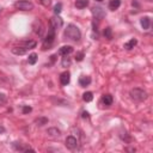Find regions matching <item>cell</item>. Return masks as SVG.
<instances>
[{
	"mask_svg": "<svg viewBox=\"0 0 153 153\" xmlns=\"http://www.w3.org/2000/svg\"><path fill=\"white\" fill-rule=\"evenodd\" d=\"M65 37L70 41H73V42H78L79 39L81 37V33H80V30L78 29V26L74 25V24H68L65 30Z\"/></svg>",
	"mask_w": 153,
	"mask_h": 153,
	"instance_id": "6da1fadb",
	"label": "cell"
},
{
	"mask_svg": "<svg viewBox=\"0 0 153 153\" xmlns=\"http://www.w3.org/2000/svg\"><path fill=\"white\" fill-rule=\"evenodd\" d=\"M130 98L135 102H144L147 98V92L140 87H135L130 90Z\"/></svg>",
	"mask_w": 153,
	"mask_h": 153,
	"instance_id": "7a4b0ae2",
	"label": "cell"
},
{
	"mask_svg": "<svg viewBox=\"0 0 153 153\" xmlns=\"http://www.w3.org/2000/svg\"><path fill=\"white\" fill-rule=\"evenodd\" d=\"M54 39H55V29H53V28L50 26V29L48 30V35H47L46 38H44L43 44H42L43 49H48L54 43Z\"/></svg>",
	"mask_w": 153,
	"mask_h": 153,
	"instance_id": "3957f363",
	"label": "cell"
},
{
	"mask_svg": "<svg viewBox=\"0 0 153 153\" xmlns=\"http://www.w3.org/2000/svg\"><path fill=\"white\" fill-rule=\"evenodd\" d=\"M14 7L22 11H30L33 9V4L29 0H18V1L14 3Z\"/></svg>",
	"mask_w": 153,
	"mask_h": 153,
	"instance_id": "277c9868",
	"label": "cell"
},
{
	"mask_svg": "<svg viewBox=\"0 0 153 153\" xmlns=\"http://www.w3.org/2000/svg\"><path fill=\"white\" fill-rule=\"evenodd\" d=\"M49 23H50V26H52L53 29L58 30V29H60V28L62 26V24H64V20H62L60 17L56 14V16H54V17H52V18H50Z\"/></svg>",
	"mask_w": 153,
	"mask_h": 153,
	"instance_id": "5b68a950",
	"label": "cell"
},
{
	"mask_svg": "<svg viewBox=\"0 0 153 153\" xmlns=\"http://www.w3.org/2000/svg\"><path fill=\"white\" fill-rule=\"evenodd\" d=\"M66 147L67 148H70V150H74L77 148V146H78V141L74 137H72V135H70V137H67L66 138Z\"/></svg>",
	"mask_w": 153,
	"mask_h": 153,
	"instance_id": "8992f818",
	"label": "cell"
},
{
	"mask_svg": "<svg viewBox=\"0 0 153 153\" xmlns=\"http://www.w3.org/2000/svg\"><path fill=\"white\" fill-rule=\"evenodd\" d=\"M92 14H93V17H95L96 19L100 20V19L105 16V12H104V10L102 9V7L97 6V7H93V9H92Z\"/></svg>",
	"mask_w": 153,
	"mask_h": 153,
	"instance_id": "52a82bcc",
	"label": "cell"
},
{
	"mask_svg": "<svg viewBox=\"0 0 153 153\" xmlns=\"http://www.w3.org/2000/svg\"><path fill=\"white\" fill-rule=\"evenodd\" d=\"M70 80H71V73H70L68 71L61 73V76H60V83H61L62 85L70 84Z\"/></svg>",
	"mask_w": 153,
	"mask_h": 153,
	"instance_id": "ba28073f",
	"label": "cell"
},
{
	"mask_svg": "<svg viewBox=\"0 0 153 153\" xmlns=\"http://www.w3.org/2000/svg\"><path fill=\"white\" fill-rule=\"evenodd\" d=\"M12 146H13V148L14 150H17V151H20V152H29V151H33L32 148H30L29 146H24L23 144H18V142H13L12 144Z\"/></svg>",
	"mask_w": 153,
	"mask_h": 153,
	"instance_id": "9c48e42d",
	"label": "cell"
},
{
	"mask_svg": "<svg viewBox=\"0 0 153 153\" xmlns=\"http://www.w3.org/2000/svg\"><path fill=\"white\" fill-rule=\"evenodd\" d=\"M11 52H12L14 55H24L28 53V48L25 47H13L11 49Z\"/></svg>",
	"mask_w": 153,
	"mask_h": 153,
	"instance_id": "30bf717a",
	"label": "cell"
},
{
	"mask_svg": "<svg viewBox=\"0 0 153 153\" xmlns=\"http://www.w3.org/2000/svg\"><path fill=\"white\" fill-rule=\"evenodd\" d=\"M71 53H73V48H72L71 46H64V47H61V48L59 49V54L62 55V56L68 55V54H71Z\"/></svg>",
	"mask_w": 153,
	"mask_h": 153,
	"instance_id": "8fae6325",
	"label": "cell"
},
{
	"mask_svg": "<svg viewBox=\"0 0 153 153\" xmlns=\"http://www.w3.org/2000/svg\"><path fill=\"white\" fill-rule=\"evenodd\" d=\"M90 83H91V78L87 77V76H81L80 78H79V84H80V86H83V87L90 85Z\"/></svg>",
	"mask_w": 153,
	"mask_h": 153,
	"instance_id": "7c38bea8",
	"label": "cell"
},
{
	"mask_svg": "<svg viewBox=\"0 0 153 153\" xmlns=\"http://www.w3.org/2000/svg\"><path fill=\"white\" fill-rule=\"evenodd\" d=\"M137 44H138V41H137V39H135V38H132V39H130V41H128L127 43H124V49H127V50H130V49H132V48H134L135 46H137Z\"/></svg>",
	"mask_w": 153,
	"mask_h": 153,
	"instance_id": "4fadbf2b",
	"label": "cell"
},
{
	"mask_svg": "<svg viewBox=\"0 0 153 153\" xmlns=\"http://www.w3.org/2000/svg\"><path fill=\"white\" fill-rule=\"evenodd\" d=\"M120 5H121L120 0H110L109 1V9L111 11H115V10H117L118 7H120Z\"/></svg>",
	"mask_w": 153,
	"mask_h": 153,
	"instance_id": "5bb4252c",
	"label": "cell"
},
{
	"mask_svg": "<svg viewBox=\"0 0 153 153\" xmlns=\"http://www.w3.org/2000/svg\"><path fill=\"white\" fill-rule=\"evenodd\" d=\"M89 5V0H77L76 7L77 9H85Z\"/></svg>",
	"mask_w": 153,
	"mask_h": 153,
	"instance_id": "9a60e30c",
	"label": "cell"
},
{
	"mask_svg": "<svg viewBox=\"0 0 153 153\" xmlns=\"http://www.w3.org/2000/svg\"><path fill=\"white\" fill-rule=\"evenodd\" d=\"M102 102H103L105 105H111V103H112V96H111V95H105V96H103V98H102Z\"/></svg>",
	"mask_w": 153,
	"mask_h": 153,
	"instance_id": "2e32d148",
	"label": "cell"
},
{
	"mask_svg": "<svg viewBox=\"0 0 153 153\" xmlns=\"http://www.w3.org/2000/svg\"><path fill=\"white\" fill-rule=\"evenodd\" d=\"M22 44H23V47H25L28 49H32V48L36 47V42L35 41H24Z\"/></svg>",
	"mask_w": 153,
	"mask_h": 153,
	"instance_id": "e0dca14e",
	"label": "cell"
},
{
	"mask_svg": "<svg viewBox=\"0 0 153 153\" xmlns=\"http://www.w3.org/2000/svg\"><path fill=\"white\" fill-rule=\"evenodd\" d=\"M47 133L50 135V137H59V135H60V130L58 128H49L47 130Z\"/></svg>",
	"mask_w": 153,
	"mask_h": 153,
	"instance_id": "ac0fdd59",
	"label": "cell"
},
{
	"mask_svg": "<svg viewBox=\"0 0 153 153\" xmlns=\"http://www.w3.org/2000/svg\"><path fill=\"white\" fill-rule=\"evenodd\" d=\"M141 25L145 30H147L150 28V18L148 17H144V18H141Z\"/></svg>",
	"mask_w": 153,
	"mask_h": 153,
	"instance_id": "d6986e66",
	"label": "cell"
},
{
	"mask_svg": "<svg viewBox=\"0 0 153 153\" xmlns=\"http://www.w3.org/2000/svg\"><path fill=\"white\" fill-rule=\"evenodd\" d=\"M35 123L37 124V126H44V124H47L48 123V118L47 117H38L37 120L35 121Z\"/></svg>",
	"mask_w": 153,
	"mask_h": 153,
	"instance_id": "ffe728a7",
	"label": "cell"
},
{
	"mask_svg": "<svg viewBox=\"0 0 153 153\" xmlns=\"http://www.w3.org/2000/svg\"><path fill=\"white\" fill-rule=\"evenodd\" d=\"M83 99L85 100V102H91L92 99H93V95H92V92H85L84 95H83Z\"/></svg>",
	"mask_w": 153,
	"mask_h": 153,
	"instance_id": "44dd1931",
	"label": "cell"
},
{
	"mask_svg": "<svg viewBox=\"0 0 153 153\" xmlns=\"http://www.w3.org/2000/svg\"><path fill=\"white\" fill-rule=\"evenodd\" d=\"M28 61H29V64L30 65H35L36 64V61H37V54L35 53H32L29 55V59H28Z\"/></svg>",
	"mask_w": 153,
	"mask_h": 153,
	"instance_id": "7402d4cb",
	"label": "cell"
},
{
	"mask_svg": "<svg viewBox=\"0 0 153 153\" xmlns=\"http://www.w3.org/2000/svg\"><path fill=\"white\" fill-rule=\"evenodd\" d=\"M104 36H105L108 39H111V38H112V32H111L110 28H105V30H104Z\"/></svg>",
	"mask_w": 153,
	"mask_h": 153,
	"instance_id": "603a6c76",
	"label": "cell"
},
{
	"mask_svg": "<svg viewBox=\"0 0 153 153\" xmlns=\"http://www.w3.org/2000/svg\"><path fill=\"white\" fill-rule=\"evenodd\" d=\"M61 9H62V5H61L60 3H59V4H56V5H55V7H54V13L59 16V13H60L61 11H62Z\"/></svg>",
	"mask_w": 153,
	"mask_h": 153,
	"instance_id": "cb8c5ba5",
	"label": "cell"
},
{
	"mask_svg": "<svg viewBox=\"0 0 153 153\" xmlns=\"http://www.w3.org/2000/svg\"><path fill=\"white\" fill-rule=\"evenodd\" d=\"M71 65V60L70 58H67V55H65V58L62 59V66L66 67V66H70Z\"/></svg>",
	"mask_w": 153,
	"mask_h": 153,
	"instance_id": "d4e9b609",
	"label": "cell"
},
{
	"mask_svg": "<svg viewBox=\"0 0 153 153\" xmlns=\"http://www.w3.org/2000/svg\"><path fill=\"white\" fill-rule=\"evenodd\" d=\"M83 59H84V53L83 52H78L77 55H76V60L77 61H83Z\"/></svg>",
	"mask_w": 153,
	"mask_h": 153,
	"instance_id": "484cf974",
	"label": "cell"
},
{
	"mask_svg": "<svg viewBox=\"0 0 153 153\" xmlns=\"http://www.w3.org/2000/svg\"><path fill=\"white\" fill-rule=\"evenodd\" d=\"M6 96H5L4 93H0V105H4L5 103H6Z\"/></svg>",
	"mask_w": 153,
	"mask_h": 153,
	"instance_id": "4316f807",
	"label": "cell"
},
{
	"mask_svg": "<svg viewBox=\"0 0 153 153\" xmlns=\"http://www.w3.org/2000/svg\"><path fill=\"white\" fill-rule=\"evenodd\" d=\"M39 3H41L43 6H49L50 3H52V0H39Z\"/></svg>",
	"mask_w": 153,
	"mask_h": 153,
	"instance_id": "83f0119b",
	"label": "cell"
},
{
	"mask_svg": "<svg viewBox=\"0 0 153 153\" xmlns=\"http://www.w3.org/2000/svg\"><path fill=\"white\" fill-rule=\"evenodd\" d=\"M31 106H23V114H29L31 112Z\"/></svg>",
	"mask_w": 153,
	"mask_h": 153,
	"instance_id": "f1b7e54d",
	"label": "cell"
},
{
	"mask_svg": "<svg viewBox=\"0 0 153 153\" xmlns=\"http://www.w3.org/2000/svg\"><path fill=\"white\" fill-rule=\"evenodd\" d=\"M81 116H83V118H87V117H89V112H87V111H84Z\"/></svg>",
	"mask_w": 153,
	"mask_h": 153,
	"instance_id": "f546056e",
	"label": "cell"
},
{
	"mask_svg": "<svg viewBox=\"0 0 153 153\" xmlns=\"http://www.w3.org/2000/svg\"><path fill=\"white\" fill-rule=\"evenodd\" d=\"M0 132H4V128H0Z\"/></svg>",
	"mask_w": 153,
	"mask_h": 153,
	"instance_id": "4dcf8cb0",
	"label": "cell"
},
{
	"mask_svg": "<svg viewBox=\"0 0 153 153\" xmlns=\"http://www.w3.org/2000/svg\"><path fill=\"white\" fill-rule=\"evenodd\" d=\"M96 1H103V0H96Z\"/></svg>",
	"mask_w": 153,
	"mask_h": 153,
	"instance_id": "1f68e13d",
	"label": "cell"
}]
</instances>
